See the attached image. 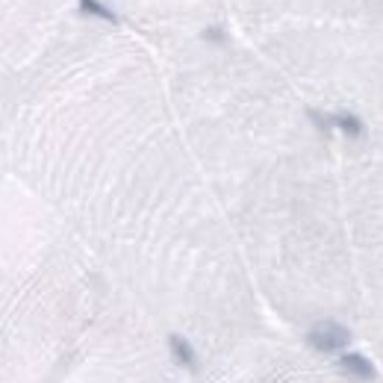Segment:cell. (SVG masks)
Returning a JSON list of instances; mask_svg holds the SVG:
<instances>
[{"label":"cell","mask_w":383,"mask_h":383,"mask_svg":"<svg viewBox=\"0 0 383 383\" xmlns=\"http://www.w3.org/2000/svg\"><path fill=\"white\" fill-rule=\"evenodd\" d=\"M307 342L318 354H342L348 348V330H345V325H339V321L325 318V321H318V325L310 328Z\"/></svg>","instance_id":"7a4b0ae2"},{"label":"cell","mask_w":383,"mask_h":383,"mask_svg":"<svg viewBox=\"0 0 383 383\" xmlns=\"http://www.w3.org/2000/svg\"><path fill=\"white\" fill-rule=\"evenodd\" d=\"M292 48L339 95L383 97V0H289Z\"/></svg>","instance_id":"6da1fadb"},{"label":"cell","mask_w":383,"mask_h":383,"mask_svg":"<svg viewBox=\"0 0 383 383\" xmlns=\"http://www.w3.org/2000/svg\"><path fill=\"white\" fill-rule=\"evenodd\" d=\"M168 348H171V354H174V360L180 362V366H186V369H198V354H195V348L189 345V339H183V336H168Z\"/></svg>","instance_id":"277c9868"},{"label":"cell","mask_w":383,"mask_h":383,"mask_svg":"<svg viewBox=\"0 0 383 383\" xmlns=\"http://www.w3.org/2000/svg\"><path fill=\"white\" fill-rule=\"evenodd\" d=\"M339 369L345 372L348 377H354V380H372L374 377V366L362 354H354V351H342L339 354Z\"/></svg>","instance_id":"3957f363"}]
</instances>
